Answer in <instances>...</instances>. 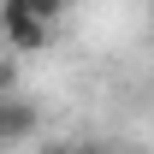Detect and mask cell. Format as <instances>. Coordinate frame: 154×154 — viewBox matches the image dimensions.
Instances as JSON below:
<instances>
[{"label":"cell","mask_w":154,"mask_h":154,"mask_svg":"<svg viewBox=\"0 0 154 154\" xmlns=\"http://www.w3.org/2000/svg\"><path fill=\"white\" fill-rule=\"evenodd\" d=\"M36 131H42V107L30 95H0V154L36 142Z\"/></svg>","instance_id":"1"},{"label":"cell","mask_w":154,"mask_h":154,"mask_svg":"<svg viewBox=\"0 0 154 154\" xmlns=\"http://www.w3.org/2000/svg\"><path fill=\"white\" fill-rule=\"evenodd\" d=\"M0 36H6L12 54H36V48H48L54 30L30 18V6H24V0H0Z\"/></svg>","instance_id":"2"},{"label":"cell","mask_w":154,"mask_h":154,"mask_svg":"<svg viewBox=\"0 0 154 154\" xmlns=\"http://www.w3.org/2000/svg\"><path fill=\"white\" fill-rule=\"evenodd\" d=\"M24 6H30V18H36V24H48V30H54V24L65 18V6H71V0H24Z\"/></svg>","instance_id":"3"},{"label":"cell","mask_w":154,"mask_h":154,"mask_svg":"<svg viewBox=\"0 0 154 154\" xmlns=\"http://www.w3.org/2000/svg\"><path fill=\"white\" fill-rule=\"evenodd\" d=\"M0 95H18V54L0 59Z\"/></svg>","instance_id":"4"},{"label":"cell","mask_w":154,"mask_h":154,"mask_svg":"<svg viewBox=\"0 0 154 154\" xmlns=\"http://www.w3.org/2000/svg\"><path fill=\"white\" fill-rule=\"evenodd\" d=\"M71 154H113L107 142H71Z\"/></svg>","instance_id":"5"},{"label":"cell","mask_w":154,"mask_h":154,"mask_svg":"<svg viewBox=\"0 0 154 154\" xmlns=\"http://www.w3.org/2000/svg\"><path fill=\"white\" fill-rule=\"evenodd\" d=\"M42 154H71V142H48V148H42Z\"/></svg>","instance_id":"6"}]
</instances>
